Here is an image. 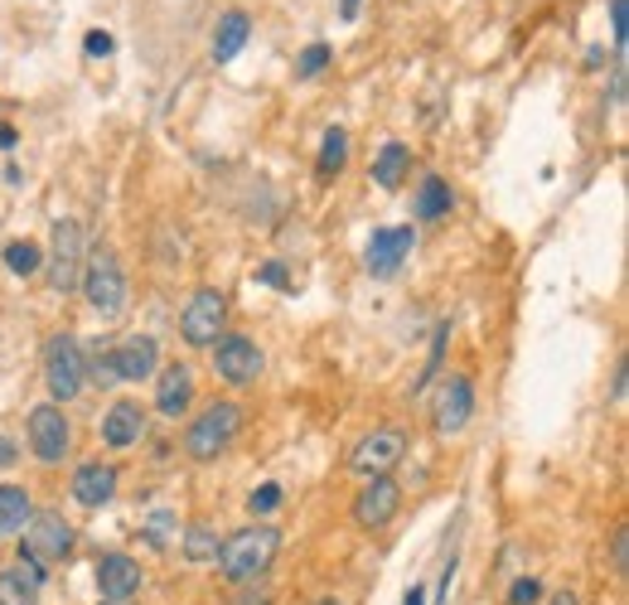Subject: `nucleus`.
I'll return each instance as SVG.
<instances>
[{
	"label": "nucleus",
	"mask_w": 629,
	"mask_h": 605,
	"mask_svg": "<svg viewBox=\"0 0 629 605\" xmlns=\"http://www.w3.org/2000/svg\"><path fill=\"white\" fill-rule=\"evenodd\" d=\"M78 282H83V228H78V218H59L54 223V252H49V286L59 296H69Z\"/></svg>",
	"instance_id": "nucleus-7"
},
{
	"label": "nucleus",
	"mask_w": 629,
	"mask_h": 605,
	"mask_svg": "<svg viewBox=\"0 0 629 605\" xmlns=\"http://www.w3.org/2000/svg\"><path fill=\"white\" fill-rule=\"evenodd\" d=\"M20 553H25V557H35L39 567L63 562V557L73 553V523L63 519L59 509L29 513V523H25V547H20Z\"/></svg>",
	"instance_id": "nucleus-5"
},
{
	"label": "nucleus",
	"mask_w": 629,
	"mask_h": 605,
	"mask_svg": "<svg viewBox=\"0 0 629 605\" xmlns=\"http://www.w3.org/2000/svg\"><path fill=\"white\" fill-rule=\"evenodd\" d=\"M39 586H44V567L20 553L0 571V605H39Z\"/></svg>",
	"instance_id": "nucleus-14"
},
{
	"label": "nucleus",
	"mask_w": 629,
	"mask_h": 605,
	"mask_svg": "<svg viewBox=\"0 0 629 605\" xmlns=\"http://www.w3.org/2000/svg\"><path fill=\"white\" fill-rule=\"evenodd\" d=\"M412 242H417V233H412V228H373L368 252H364L368 272H373V276H392L412 257Z\"/></svg>",
	"instance_id": "nucleus-12"
},
{
	"label": "nucleus",
	"mask_w": 629,
	"mask_h": 605,
	"mask_svg": "<svg viewBox=\"0 0 629 605\" xmlns=\"http://www.w3.org/2000/svg\"><path fill=\"white\" fill-rule=\"evenodd\" d=\"M247 509L262 519V513H272V509H281V485H262V489H252L247 495Z\"/></svg>",
	"instance_id": "nucleus-29"
},
{
	"label": "nucleus",
	"mask_w": 629,
	"mask_h": 605,
	"mask_svg": "<svg viewBox=\"0 0 629 605\" xmlns=\"http://www.w3.org/2000/svg\"><path fill=\"white\" fill-rule=\"evenodd\" d=\"M314 605H344L340 596H324V601H314Z\"/></svg>",
	"instance_id": "nucleus-44"
},
{
	"label": "nucleus",
	"mask_w": 629,
	"mask_h": 605,
	"mask_svg": "<svg viewBox=\"0 0 629 605\" xmlns=\"http://www.w3.org/2000/svg\"><path fill=\"white\" fill-rule=\"evenodd\" d=\"M247 35H252V20L242 15V10H228V15L218 20V29H213V63H228L242 54Z\"/></svg>",
	"instance_id": "nucleus-20"
},
{
	"label": "nucleus",
	"mask_w": 629,
	"mask_h": 605,
	"mask_svg": "<svg viewBox=\"0 0 629 605\" xmlns=\"http://www.w3.org/2000/svg\"><path fill=\"white\" fill-rule=\"evenodd\" d=\"M358 5L364 0H340V20H358Z\"/></svg>",
	"instance_id": "nucleus-40"
},
{
	"label": "nucleus",
	"mask_w": 629,
	"mask_h": 605,
	"mask_svg": "<svg viewBox=\"0 0 629 605\" xmlns=\"http://www.w3.org/2000/svg\"><path fill=\"white\" fill-rule=\"evenodd\" d=\"M407 455V431H397V427H378V431H368L364 441L349 451V470H358V475H388L392 465Z\"/></svg>",
	"instance_id": "nucleus-9"
},
{
	"label": "nucleus",
	"mask_w": 629,
	"mask_h": 605,
	"mask_svg": "<svg viewBox=\"0 0 629 605\" xmlns=\"http://www.w3.org/2000/svg\"><path fill=\"white\" fill-rule=\"evenodd\" d=\"M451 204H455L451 185H446V179H436V175H426V179H422V189H417V218L436 223V218L451 214Z\"/></svg>",
	"instance_id": "nucleus-23"
},
{
	"label": "nucleus",
	"mask_w": 629,
	"mask_h": 605,
	"mask_svg": "<svg viewBox=\"0 0 629 605\" xmlns=\"http://www.w3.org/2000/svg\"><path fill=\"white\" fill-rule=\"evenodd\" d=\"M29 513H35V503H29V489H20V485H0V537L25 533Z\"/></svg>",
	"instance_id": "nucleus-21"
},
{
	"label": "nucleus",
	"mask_w": 629,
	"mask_h": 605,
	"mask_svg": "<svg viewBox=\"0 0 629 605\" xmlns=\"http://www.w3.org/2000/svg\"><path fill=\"white\" fill-rule=\"evenodd\" d=\"M397 509H402V485L392 475H373L354 499V523L358 529H388Z\"/></svg>",
	"instance_id": "nucleus-11"
},
{
	"label": "nucleus",
	"mask_w": 629,
	"mask_h": 605,
	"mask_svg": "<svg viewBox=\"0 0 629 605\" xmlns=\"http://www.w3.org/2000/svg\"><path fill=\"white\" fill-rule=\"evenodd\" d=\"M111 364H117V378L141 383V378H151L155 364H161V344H155L151 334H131L121 349H111Z\"/></svg>",
	"instance_id": "nucleus-15"
},
{
	"label": "nucleus",
	"mask_w": 629,
	"mask_h": 605,
	"mask_svg": "<svg viewBox=\"0 0 629 605\" xmlns=\"http://www.w3.org/2000/svg\"><path fill=\"white\" fill-rule=\"evenodd\" d=\"M69 417L59 412V402H39L35 412H29V446H35V455L44 465H59L63 455H69Z\"/></svg>",
	"instance_id": "nucleus-10"
},
{
	"label": "nucleus",
	"mask_w": 629,
	"mask_h": 605,
	"mask_svg": "<svg viewBox=\"0 0 629 605\" xmlns=\"http://www.w3.org/2000/svg\"><path fill=\"white\" fill-rule=\"evenodd\" d=\"M344 165H349V137H344V127H330V131H324L320 165H314V170H320V179H334Z\"/></svg>",
	"instance_id": "nucleus-24"
},
{
	"label": "nucleus",
	"mask_w": 629,
	"mask_h": 605,
	"mask_svg": "<svg viewBox=\"0 0 629 605\" xmlns=\"http://www.w3.org/2000/svg\"><path fill=\"white\" fill-rule=\"evenodd\" d=\"M83 373L93 378L97 388H111V383H121V378H117V364H111V354H97V358H93V368H83Z\"/></svg>",
	"instance_id": "nucleus-30"
},
{
	"label": "nucleus",
	"mask_w": 629,
	"mask_h": 605,
	"mask_svg": "<svg viewBox=\"0 0 629 605\" xmlns=\"http://www.w3.org/2000/svg\"><path fill=\"white\" fill-rule=\"evenodd\" d=\"M233 605H272V596H262V591H242Z\"/></svg>",
	"instance_id": "nucleus-39"
},
{
	"label": "nucleus",
	"mask_w": 629,
	"mask_h": 605,
	"mask_svg": "<svg viewBox=\"0 0 629 605\" xmlns=\"http://www.w3.org/2000/svg\"><path fill=\"white\" fill-rule=\"evenodd\" d=\"M170 529H175V513H151V523H145V537H151L155 547H165V537H170Z\"/></svg>",
	"instance_id": "nucleus-32"
},
{
	"label": "nucleus",
	"mask_w": 629,
	"mask_h": 605,
	"mask_svg": "<svg viewBox=\"0 0 629 605\" xmlns=\"http://www.w3.org/2000/svg\"><path fill=\"white\" fill-rule=\"evenodd\" d=\"M547 605H581V601H577V591H557V596L547 601Z\"/></svg>",
	"instance_id": "nucleus-41"
},
{
	"label": "nucleus",
	"mask_w": 629,
	"mask_h": 605,
	"mask_svg": "<svg viewBox=\"0 0 629 605\" xmlns=\"http://www.w3.org/2000/svg\"><path fill=\"white\" fill-rule=\"evenodd\" d=\"M5 272L10 276H35L39 266H44V248L39 242H29V238H15V242H5Z\"/></svg>",
	"instance_id": "nucleus-25"
},
{
	"label": "nucleus",
	"mask_w": 629,
	"mask_h": 605,
	"mask_svg": "<svg viewBox=\"0 0 629 605\" xmlns=\"http://www.w3.org/2000/svg\"><path fill=\"white\" fill-rule=\"evenodd\" d=\"M281 553V529L272 523H252V529H238L228 543H218V577L233 581V586H252L257 577H266V567L276 562Z\"/></svg>",
	"instance_id": "nucleus-1"
},
{
	"label": "nucleus",
	"mask_w": 629,
	"mask_h": 605,
	"mask_svg": "<svg viewBox=\"0 0 629 605\" xmlns=\"http://www.w3.org/2000/svg\"><path fill=\"white\" fill-rule=\"evenodd\" d=\"M625 5L629 0H610V29H615V44L625 49V39H629V15H625Z\"/></svg>",
	"instance_id": "nucleus-34"
},
{
	"label": "nucleus",
	"mask_w": 629,
	"mask_h": 605,
	"mask_svg": "<svg viewBox=\"0 0 629 605\" xmlns=\"http://www.w3.org/2000/svg\"><path fill=\"white\" fill-rule=\"evenodd\" d=\"M213 368H218L223 383L247 388V383H257V378H262L266 358H262V349H257L252 340H247V334H223V340L213 344Z\"/></svg>",
	"instance_id": "nucleus-8"
},
{
	"label": "nucleus",
	"mask_w": 629,
	"mask_h": 605,
	"mask_svg": "<svg viewBox=\"0 0 629 605\" xmlns=\"http://www.w3.org/2000/svg\"><path fill=\"white\" fill-rule=\"evenodd\" d=\"M78 286H83L87 306H93L103 320H117L121 310H127V276H121V262H117L111 248H97L93 257H87L83 282Z\"/></svg>",
	"instance_id": "nucleus-3"
},
{
	"label": "nucleus",
	"mask_w": 629,
	"mask_h": 605,
	"mask_svg": "<svg viewBox=\"0 0 629 605\" xmlns=\"http://www.w3.org/2000/svg\"><path fill=\"white\" fill-rule=\"evenodd\" d=\"M15 145H20V131L10 121H0V151H15Z\"/></svg>",
	"instance_id": "nucleus-37"
},
{
	"label": "nucleus",
	"mask_w": 629,
	"mask_h": 605,
	"mask_svg": "<svg viewBox=\"0 0 629 605\" xmlns=\"http://www.w3.org/2000/svg\"><path fill=\"white\" fill-rule=\"evenodd\" d=\"M610 562H615V577H625V571H629V529H615Z\"/></svg>",
	"instance_id": "nucleus-33"
},
{
	"label": "nucleus",
	"mask_w": 629,
	"mask_h": 605,
	"mask_svg": "<svg viewBox=\"0 0 629 605\" xmlns=\"http://www.w3.org/2000/svg\"><path fill=\"white\" fill-rule=\"evenodd\" d=\"M185 557L189 562H213V557H218V529H209V523H189L185 529Z\"/></svg>",
	"instance_id": "nucleus-26"
},
{
	"label": "nucleus",
	"mask_w": 629,
	"mask_h": 605,
	"mask_svg": "<svg viewBox=\"0 0 629 605\" xmlns=\"http://www.w3.org/2000/svg\"><path fill=\"white\" fill-rule=\"evenodd\" d=\"M470 412H475V388H470V378H451V383L441 388V398H436V412H431L436 436H455V431H465Z\"/></svg>",
	"instance_id": "nucleus-13"
},
{
	"label": "nucleus",
	"mask_w": 629,
	"mask_h": 605,
	"mask_svg": "<svg viewBox=\"0 0 629 605\" xmlns=\"http://www.w3.org/2000/svg\"><path fill=\"white\" fill-rule=\"evenodd\" d=\"M223 320H228V296L204 286L189 296L185 310H179V334H185V344H194V349H209V344H218Z\"/></svg>",
	"instance_id": "nucleus-4"
},
{
	"label": "nucleus",
	"mask_w": 629,
	"mask_h": 605,
	"mask_svg": "<svg viewBox=\"0 0 629 605\" xmlns=\"http://www.w3.org/2000/svg\"><path fill=\"white\" fill-rule=\"evenodd\" d=\"M407 165H412V151L402 141H388L383 151H378V161H373V179L383 189H397L402 179H407Z\"/></svg>",
	"instance_id": "nucleus-22"
},
{
	"label": "nucleus",
	"mask_w": 629,
	"mask_h": 605,
	"mask_svg": "<svg viewBox=\"0 0 629 605\" xmlns=\"http://www.w3.org/2000/svg\"><path fill=\"white\" fill-rule=\"evenodd\" d=\"M446 340H451V324H436V344H431V358H426V373L412 383V392H422L426 383H431L436 373H441V358H446Z\"/></svg>",
	"instance_id": "nucleus-28"
},
{
	"label": "nucleus",
	"mask_w": 629,
	"mask_h": 605,
	"mask_svg": "<svg viewBox=\"0 0 629 605\" xmlns=\"http://www.w3.org/2000/svg\"><path fill=\"white\" fill-rule=\"evenodd\" d=\"M242 431V407L238 402H209L185 431V455L189 461H218Z\"/></svg>",
	"instance_id": "nucleus-2"
},
{
	"label": "nucleus",
	"mask_w": 629,
	"mask_h": 605,
	"mask_svg": "<svg viewBox=\"0 0 629 605\" xmlns=\"http://www.w3.org/2000/svg\"><path fill=\"white\" fill-rule=\"evenodd\" d=\"M83 49H87V59H107L117 44H111V35H103V29H93V35L83 39Z\"/></svg>",
	"instance_id": "nucleus-35"
},
{
	"label": "nucleus",
	"mask_w": 629,
	"mask_h": 605,
	"mask_svg": "<svg viewBox=\"0 0 629 605\" xmlns=\"http://www.w3.org/2000/svg\"><path fill=\"white\" fill-rule=\"evenodd\" d=\"M117 495V470L103 465V461H87L73 470V499L83 509H103V503Z\"/></svg>",
	"instance_id": "nucleus-17"
},
{
	"label": "nucleus",
	"mask_w": 629,
	"mask_h": 605,
	"mask_svg": "<svg viewBox=\"0 0 629 605\" xmlns=\"http://www.w3.org/2000/svg\"><path fill=\"white\" fill-rule=\"evenodd\" d=\"M402 605H426V596H422V586H412L407 596H402Z\"/></svg>",
	"instance_id": "nucleus-42"
},
{
	"label": "nucleus",
	"mask_w": 629,
	"mask_h": 605,
	"mask_svg": "<svg viewBox=\"0 0 629 605\" xmlns=\"http://www.w3.org/2000/svg\"><path fill=\"white\" fill-rule=\"evenodd\" d=\"M83 349H78V340L69 330L63 334H54L49 340V349H44V383H49L54 392V402H69L83 392Z\"/></svg>",
	"instance_id": "nucleus-6"
},
{
	"label": "nucleus",
	"mask_w": 629,
	"mask_h": 605,
	"mask_svg": "<svg viewBox=\"0 0 629 605\" xmlns=\"http://www.w3.org/2000/svg\"><path fill=\"white\" fill-rule=\"evenodd\" d=\"M537 601H543V586H537L533 577H519L509 586V605H537Z\"/></svg>",
	"instance_id": "nucleus-31"
},
{
	"label": "nucleus",
	"mask_w": 629,
	"mask_h": 605,
	"mask_svg": "<svg viewBox=\"0 0 629 605\" xmlns=\"http://www.w3.org/2000/svg\"><path fill=\"white\" fill-rule=\"evenodd\" d=\"M257 282H262V286H286L290 276H286V266H281V262H266L262 272H257Z\"/></svg>",
	"instance_id": "nucleus-36"
},
{
	"label": "nucleus",
	"mask_w": 629,
	"mask_h": 605,
	"mask_svg": "<svg viewBox=\"0 0 629 605\" xmlns=\"http://www.w3.org/2000/svg\"><path fill=\"white\" fill-rule=\"evenodd\" d=\"M103 605H137V601H131V596H117V601H103Z\"/></svg>",
	"instance_id": "nucleus-43"
},
{
	"label": "nucleus",
	"mask_w": 629,
	"mask_h": 605,
	"mask_svg": "<svg viewBox=\"0 0 629 605\" xmlns=\"http://www.w3.org/2000/svg\"><path fill=\"white\" fill-rule=\"evenodd\" d=\"M97 586H103V596H107V601H117V596H137V586H141V562H137V557H127V553H107V557H97Z\"/></svg>",
	"instance_id": "nucleus-16"
},
{
	"label": "nucleus",
	"mask_w": 629,
	"mask_h": 605,
	"mask_svg": "<svg viewBox=\"0 0 629 605\" xmlns=\"http://www.w3.org/2000/svg\"><path fill=\"white\" fill-rule=\"evenodd\" d=\"M141 431H145V412H141V402H111L107 407V417H103V441L107 446H137L141 441Z\"/></svg>",
	"instance_id": "nucleus-19"
},
{
	"label": "nucleus",
	"mask_w": 629,
	"mask_h": 605,
	"mask_svg": "<svg viewBox=\"0 0 629 605\" xmlns=\"http://www.w3.org/2000/svg\"><path fill=\"white\" fill-rule=\"evenodd\" d=\"M15 441H10V436H0V470H10V465H15Z\"/></svg>",
	"instance_id": "nucleus-38"
},
{
	"label": "nucleus",
	"mask_w": 629,
	"mask_h": 605,
	"mask_svg": "<svg viewBox=\"0 0 629 605\" xmlns=\"http://www.w3.org/2000/svg\"><path fill=\"white\" fill-rule=\"evenodd\" d=\"M330 59H334L330 44H310V49L296 59V73H300V78H320L324 69H330Z\"/></svg>",
	"instance_id": "nucleus-27"
},
{
	"label": "nucleus",
	"mask_w": 629,
	"mask_h": 605,
	"mask_svg": "<svg viewBox=\"0 0 629 605\" xmlns=\"http://www.w3.org/2000/svg\"><path fill=\"white\" fill-rule=\"evenodd\" d=\"M189 402H194V373H189V364H170L155 383V407H161V417H179V412H189Z\"/></svg>",
	"instance_id": "nucleus-18"
}]
</instances>
